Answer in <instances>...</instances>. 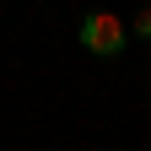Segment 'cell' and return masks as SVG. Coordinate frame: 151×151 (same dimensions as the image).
I'll use <instances>...</instances> for the list:
<instances>
[{
	"mask_svg": "<svg viewBox=\"0 0 151 151\" xmlns=\"http://www.w3.org/2000/svg\"><path fill=\"white\" fill-rule=\"evenodd\" d=\"M81 43H86V54H97V60H119L124 43H129V27L119 22V11L92 6V11L81 16Z\"/></svg>",
	"mask_w": 151,
	"mask_h": 151,
	"instance_id": "1",
	"label": "cell"
},
{
	"mask_svg": "<svg viewBox=\"0 0 151 151\" xmlns=\"http://www.w3.org/2000/svg\"><path fill=\"white\" fill-rule=\"evenodd\" d=\"M135 32H140V38H151V6H146V11H135Z\"/></svg>",
	"mask_w": 151,
	"mask_h": 151,
	"instance_id": "2",
	"label": "cell"
}]
</instances>
